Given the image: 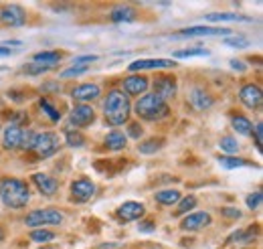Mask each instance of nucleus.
Here are the masks:
<instances>
[{
  "mask_svg": "<svg viewBox=\"0 0 263 249\" xmlns=\"http://www.w3.org/2000/svg\"><path fill=\"white\" fill-rule=\"evenodd\" d=\"M25 223L29 227H43V225H61L63 215L55 209H36L33 213H29Z\"/></svg>",
  "mask_w": 263,
  "mask_h": 249,
  "instance_id": "39448f33",
  "label": "nucleus"
},
{
  "mask_svg": "<svg viewBox=\"0 0 263 249\" xmlns=\"http://www.w3.org/2000/svg\"><path fill=\"white\" fill-rule=\"evenodd\" d=\"M225 217H229V219H239L241 217V211H237V209H233V207H227V209H223L221 211Z\"/></svg>",
  "mask_w": 263,
  "mask_h": 249,
  "instance_id": "ea45409f",
  "label": "nucleus"
},
{
  "mask_svg": "<svg viewBox=\"0 0 263 249\" xmlns=\"http://www.w3.org/2000/svg\"><path fill=\"white\" fill-rule=\"evenodd\" d=\"M176 90H178V87H176V79H174V77L162 75V77H158V79L154 81V95H158L162 101L174 97V95H176Z\"/></svg>",
  "mask_w": 263,
  "mask_h": 249,
  "instance_id": "1a4fd4ad",
  "label": "nucleus"
},
{
  "mask_svg": "<svg viewBox=\"0 0 263 249\" xmlns=\"http://www.w3.org/2000/svg\"><path fill=\"white\" fill-rule=\"evenodd\" d=\"M93 61H98V55H83V57H75L73 65H77V67H87V63H93Z\"/></svg>",
  "mask_w": 263,
  "mask_h": 249,
  "instance_id": "58836bf2",
  "label": "nucleus"
},
{
  "mask_svg": "<svg viewBox=\"0 0 263 249\" xmlns=\"http://www.w3.org/2000/svg\"><path fill=\"white\" fill-rule=\"evenodd\" d=\"M191 103H193V108H197V110H209V108L213 105V97L206 94L204 90L195 87V90L191 92Z\"/></svg>",
  "mask_w": 263,
  "mask_h": 249,
  "instance_id": "6ab92c4d",
  "label": "nucleus"
},
{
  "mask_svg": "<svg viewBox=\"0 0 263 249\" xmlns=\"http://www.w3.org/2000/svg\"><path fill=\"white\" fill-rule=\"evenodd\" d=\"M71 194H73L75 201L85 203V201H89L96 194V185L89 179H79V181H75L71 185Z\"/></svg>",
  "mask_w": 263,
  "mask_h": 249,
  "instance_id": "9d476101",
  "label": "nucleus"
},
{
  "mask_svg": "<svg viewBox=\"0 0 263 249\" xmlns=\"http://www.w3.org/2000/svg\"><path fill=\"white\" fill-rule=\"evenodd\" d=\"M33 61L53 69L57 63L61 61V53H57V51H43V53H36V55H34Z\"/></svg>",
  "mask_w": 263,
  "mask_h": 249,
  "instance_id": "4be33fe9",
  "label": "nucleus"
},
{
  "mask_svg": "<svg viewBox=\"0 0 263 249\" xmlns=\"http://www.w3.org/2000/svg\"><path fill=\"white\" fill-rule=\"evenodd\" d=\"M154 197H156V201H158L160 205H174V203H178V201H180V192H178V190H174V188L160 190V192H156Z\"/></svg>",
  "mask_w": 263,
  "mask_h": 249,
  "instance_id": "5701e85b",
  "label": "nucleus"
},
{
  "mask_svg": "<svg viewBox=\"0 0 263 249\" xmlns=\"http://www.w3.org/2000/svg\"><path fill=\"white\" fill-rule=\"evenodd\" d=\"M0 21L6 27H23L27 23V14L18 4H8L0 10Z\"/></svg>",
  "mask_w": 263,
  "mask_h": 249,
  "instance_id": "423d86ee",
  "label": "nucleus"
},
{
  "mask_svg": "<svg viewBox=\"0 0 263 249\" xmlns=\"http://www.w3.org/2000/svg\"><path fill=\"white\" fill-rule=\"evenodd\" d=\"M10 55V49H6V47H0V57H8Z\"/></svg>",
  "mask_w": 263,
  "mask_h": 249,
  "instance_id": "a18cd8bd",
  "label": "nucleus"
},
{
  "mask_svg": "<svg viewBox=\"0 0 263 249\" xmlns=\"http://www.w3.org/2000/svg\"><path fill=\"white\" fill-rule=\"evenodd\" d=\"M126 142H128V136L122 134V132H118V130H114V132H109L105 136V146L109 150H124L126 148Z\"/></svg>",
  "mask_w": 263,
  "mask_h": 249,
  "instance_id": "aec40b11",
  "label": "nucleus"
},
{
  "mask_svg": "<svg viewBox=\"0 0 263 249\" xmlns=\"http://www.w3.org/2000/svg\"><path fill=\"white\" fill-rule=\"evenodd\" d=\"M225 45H227V47H233V49H243V47L249 45V41H247L245 37H235V39H227Z\"/></svg>",
  "mask_w": 263,
  "mask_h": 249,
  "instance_id": "f704fd0d",
  "label": "nucleus"
},
{
  "mask_svg": "<svg viewBox=\"0 0 263 249\" xmlns=\"http://www.w3.org/2000/svg\"><path fill=\"white\" fill-rule=\"evenodd\" d=\"M209 55L206 49H186V51H176L174 59H186V57H204Z\"/></svg>",
  "mask_w": 263,
  "mask_h": 249,
  "instance_id": "2f4dec72",
  "label": "nucleus"
},
{
  "mask_svg": "<svg viewBox=\"0 0 263 249\" xmlns=\"http://www.w3.org/2000/svg\"><path fill=\"white\" fill-rule=\"evenodd\" d=\"M136 114L142 118V120H148V122H158L166 118L170 114V108L168 103L162 101L158 95L154 94H148V95H142L138 101H136Z\"/></svg>",
  "mask_w": 263,
  "mask_h": 249,
  "instance_id": "7ed1b4c3",
  "label": "nucleus"
},
{
  "mask_svg": "<svg viewBox=\"0 0 263 249\" xmlns=\"http://www.w3.org/2000/svg\"><path fill=\"white\" fill-rule=\"evenodd\" d=\"M197 207V199L191 194V197H184L180 203H178V209H176V215H184V213H189L191 209H195Z\"/></svg>",
  "mask_w": 263,
  "mask_h": 249,
  "instance_id": "7c9ffc66",
  "label": "nucleus"
},
{
  "mask_svg": "<svg viewBox=\"0 0 263 249\" xmlns=\"http://www.w3.org/2000/svg\"><path fill=\"white\" fill-rule=\"evenodd\" d=\"M176 63L172 59H138L130 63V71H146V69H166V67H174Z\"/></svg>",
  "mask_w": 263,
  "mask_h": 249,
  "instance_id": "2eb2a0df",
  "label": "nucleus"
},
{
  "mask_svg": "<svg viewBox=\"0 0 263 249\" xmlns=\"http://www.w3.org/2000/svg\"><path fill=\"white\" fill-rule=\"evenodd\" d=\"M87 69H89V67H77V65H73L71 69H65V71L61 73V77H77V75L87 73Z\"/></svg>",
  "mask_w": 263,
  "mask_h": 249,
  "instance_id": "c9c22d12",
  "label": "nucleus"
},
{
  "mask_svg": "<svg viewBox=\"0 0 263 249\" xmlns=\"http://www.w3.org/2000/svg\"><path fill=\"white\" fill-rule=\"evenodd\" d=\"M148 87H150V81H148V77H144V75H130V77H126V79L122 81V90H124V94H128V95L146 94Z\"/></svg>",
  "mask_w": 263,
  "mask_h": 249,
  "instance_id": "0eeeda50",
  "label": "nucleus"
},
{
  "mask_svg": "<svg viewBox=\"0 0 263 249\" xmlns=\"http://www.w3.org/2000/svg\"><path fill=\"white\" fill-rule=\"evenodd\" d=\"M239 99H241V101H243L247 108L257 110V108L261 105V101H263V94H261V90H259L257 85L249 83V85L241 87V92H239Z\"/></svg>",
  "mask_w": 263,
  "mask_h": 249,
  "instance_id": "9b49d317",
  "label": "nucleus"
},
{
  "mask_svg": "<svg viewBox=\"0 0 263 249\" xmlns=\"http://www.w3.org/2000/svg\"><path fill=\"white\" fill-rule=\"evenodd\" d=\"M206 225H211V215L209 213H193L186 219H182V223H180V227L184 231H198Z\"/></svg>",
  "mask_w": 263,
  "mask_h": 249,
  "instance_id": "a211bd4d",
  "label": "nucleus"
},
{
  "mask_svg": "<svg viewBox=\"0 0 263 249\" xmlns=\"http://www.w3.org/2000/svg\"><path fill=\"white\" fill-rule=\"evenodd\" d=\"M33 183L36 185V188L41 190V194H45V197H53V194L57 192V188H59V183H57L53 176L43 174V172L33 174Z\"/></svg>",
  "mask_w": 263,
  "mask_h": 249,
  "instance_id": "4468645a",
  "label": "nucleus"
},
{
  "mask_svg": "<svg viewBox=\"0 0 263 249\" xmlns=\"http://www.w3.org/2000/svg\"><path fill=\"white\" fill-rule=\"evenodd\" d=\"M93 120H96V112H93V108L87 105V103H79V105H75V108L71 110V122L75 126H79V128L89 126Z\"/></svg>",
  "mask_w": 263,
  "mask_h": 249,
  "instance_id": "6e6552de",
  "label": "nucleus"
},
{
  "mask_svg": "<svg viewBox=\"0 0 263 249\" xmlns=\"http://www.w3.org/2000/svg\"><path fill=\"white\" fill-rule=\"evenodd\" d=\"M31 239L34 243H49L55 239V233L53 231H47V229H34L31 233Z\"/></svg>",
  "mask_w": 263,
  "mask_h": 249,
  "instance_id": "bb28decb",
  "label": "nucleus"
},
{
  "mask_svg": "<svg viewBox=\"0 0 263 249\" xmlns=\"http://www.w3.org/2000/svg\"><path fill=\"white\" fill-rule=\"evenodd\" d=\"M144 213H146L144 205L142 203H136V201H128V203H124L118 209V215L124 219V221H138Z\"/></svg>",
  "mask_w": 263,
  "mask_h": 249,
  "instance_id": "f3484780",
  "label": "nucleus"
},
{
  "mask_svg": "<svg viewBox=\"0 0 263 249\" xmlns=\"http://www.w3.org/2000/svg\"><path fill=\"white\" fill-rule=\"evenodd\" d=\"M36 154L41 158H47V156L55 154L59 150V136L53 134V132H43V134H34L33 140V148Z\"/></svg>",
  "mask_w": 263,
  "mask_h": 249,
  "instance_id": "20e7f679",
  "label": "nucleus"
},
{
  "mask_svg": "<svg viewBox=\"0 0 263 249\" xmlns=\"http://www.w3.org/2000/svg\"><path fill=\"white\" fill-rule=\"evenodd\" d=\"M71 97L77 99V101H81V103L93 101V99L99 97V85H96V83H83V85H79V87H75L71 92Z\"/></svg>",
  "mask_w": 263,
  "mask_h": 249,
  "instance_id": "dca6fc26",
  "label": "nucleus"
},
{
  "mask_svg": "<svg viewBox=\"0 0 263 249\" xmlns=\"http://www.w3.org/2000/svg\"><path fill=\"white\" fill-rule=\"evenodd\" d=\"M2 239H4V229L0 227V241H2Z\"/></svg>",
  "mask_w": 263,
  "mask_h": 249,
  "instance_id": "49530a36",
  "label": "nucleus"
},
{
  "mask_svg": "<svg viewBox=\"0 0 263 249\" xmlns=\"http://www.w3.org/2000/svg\"><path fill=\"white\" fill-rule=\"evenodd\" d=\"M204 19H206V21H213V23H217V21H247L245 16H241V14H231V12H213V14H206Z\"/></svg>",
  "mask_w": 263,
  "mask_h": 249,
  "instance_id": "cd10ccee",
  "label": "nucleus"
},
{
  "mask_svg": "<svg viewBox=\"0 0 263 249\" xmlns=\"http://www.w3.org/2000/svg\"><path fill=\"white\" fill-rule=\"evenodd\" d=\"M130 99L128 95L120 90H114L109 92L105 101H103V114H105V120L111 126H122L128 122L130 118Z\"/></svg>",
  "mask_w": 263,
  "mask_h": 249,
  "instance_id": "f257e3e1",
  "label": "nucleus"
},
{
  "mask_svg": "<svg viewBox=\"0 0 263 249\" xmlns=\"http://www.w3.org/2000/svg\"><path fill=\"white\" fill-rule=\"evenodd\" d=\"M219 164L223 168H241V166H249V162L245 158H235V156H219Z\"/></svg>",
  "mask_w": 263,
  "mask_h": 249,
  "instance_id": "393cba45",
  "label": "nucleus"
},
{
  "mask_svg": "<svg viewBox=\"0 0 263 249\" xmlns=\"http://www.w3.org/2000/svg\"><path fill=\"white\" fill-rule=\"evenodd\" d=\"M253 130H255V142H257V146H261V142H263V126L257 124Z\"/></svg>",
  "mask_w": 263,
  "mask_h": 249,
  "instance_id": "37998d69",
  "label": "nucleus"
},
{
  "mask_svg": "<svg viewBox=\"0 0 263 249\" xmlns=\"http://www.w3.org/2000/svg\"><path fill=\"white\" fill-rule=\"evenodd\" d=\"M162 142H164V140H160V138H158V140L152 138V140H146L144 144H140L138 150H140L142 154H154V152H158V150L162 148Z\"/></svg>",
  "mask_w": 263,
  "mask_h": 249,
  "instance_id": "a878e982",
  "label": "nucleus"
},
{
  "mask_svg": "<svg viewBox=\"0 0 263 249\" xmlns=\"http://www.w3.org/2000/svg\"><path fill=\"white\" fill-rule=\"evenodd\" d=\"M39 103H41V110H43V112H45L53 122H59V120H61V114L55 110V105H51V101H49V99H45V97H43Z\"/></svg>",
  "mask_w": 263,
  "mask_h": 249,
  "instance_id": "c756f323",
  "label": "nucleus"
},
{
  "mask_svg": "<svg viewBox=\"0 0 263 249\" xmlns=\"http://www.w3.org/2000/svg\"><path fill=\"white\" fill-rule=\"evenodd\" d=\"M65 138H67V144L69 146H73V148H79V146H83L85 144V138H83V134L81 132H73V130H65Z\"/></svg>",
  "mask_w": 263,
  "mask_h": 249,
  "instance_id": "c85d7f7f",
  "label": "nucleus"
},
{
  "mask_svg": "<svg viewBox=\"0 0 263 249\" xmlns=\"http://www.w3.org/2000/svg\"><path fill=\"white\" fill-rule=\"evenodd\" d=\"M0 199L8 209H23L31 201L27 183L18 179H4L0 185Z\"/></svg>",
  "mask_w": 263,
  "mask_h": 249,
  "instance_id": "f03ea898",
  "label": "nucleus"
},
{
  "mask_svg": "<svg viewBox=\"0 0 263 249\" xmlns=\"http://www.w3.org/2000/svg\"><path fill=\"white\" fill-rule=\"evenodd\" d=\"M231 29H219V27H189L182 29L180 37H229Z\"/></svg>",
  "mask_w": 263,
  "mask_h": 249,
  "instance_id": "f8f14e48",
  "label": "nucleus"
},
{
  "mask_svg": "<svg viewBox=\"0 0 263 249\" xmlns=\"http://www.w3.org/2000/svg\"><path fill=\"white\" fill-rule=\"evenodd\" d=\"M138 229H140V231H144V233H150V231H154L156 227H154V223H152V221H144V223H140V225H138Z\"/></svg>",
  "mask_w": 263,
  "mask_h": 249,
  "instance_id": "a19ab883",
  "label": "nucleus"
},
{
  "mask_svg": "<svg viewBox=\"0 0 263 249\" xmlns=\"http://www.w3.org/2000/svg\"><path fill=\"white\" fill-rule=\"evenodd\" d=\"M128 134H130L132 138H136V140H138V138L142 136V128H140L138 124H130V130H128Z\"/></svg>",
  "mask_w": 263,
  "mask_h": 249,
  "instance_id": "79ce46f5",
  "label": "nucleus"
},
{
  "mask_svg": "<svg viewBox=\"0 0 263 249\" xmlns=\"http://www.w3.org/2000/svg\"><path fill=\"white\" fill-rule=\"evenodd\" d=\"M219 146H221V150H225V152H229V154H235V152L239 150L237 140H235V138H231V136H223V138H221V142H219Z\"/></svg>",
  "mask_w": 263,
  "mask_h": 249,
  "instance_id": "473e14b6",
  "label": "nucleus"
},
{
  "mask_svg": "<svg viewBox=\"0 0 263 249\" xmlns=\"http://www.w3.org/2000/svg\"><path fill=\"white\" fill-rule=\"evenodd\" d=\"M109 19L114 23H132V21H136V10L130 6H118V8L111 10Z\"/></svg>",
  "mask_w": 263,
  "mask_h": 249,
  "instance_id": "412c9836",
  "label": "nucleus"
},
{
  "mask_svg": "<svg viewBox=\"0 0 263 249\" xmlns=\"http://www.w3.org/2000/svg\"><path fill=\"white\" fill-rule=\"evenodd\" d=\"M231 67H233V69H237V71H245L243 61H237V59H231Z\"/></svg>",
  "mask_w": 263,
  "mask_h": 249,
  "instance_id": "c03bdc74",
  "label": "nucleus"
},
{
  "mask_svg": "<svg viewBox=\"0 0 263 249\" xmlns=\"http://www.w3.org/2000/svg\"><path fill=\"white\" fill-rule=\"evenodd\" d=\"M33 140H34V132L27 130V132H23V138H21V146H23V148H27V150H31V148H33Z\"/></svg>",
  "mask_w": 263,
  "mask_h": 249,
  "instance_id": "e433bc0d",
  "label": "nucleus"
},
{
  "mask_svg": "<svg viewBox=\"0 0 263 249\" xmlns=\"http://www.w3.org/2000/svg\"><path fill=\"white\" fill-rule=\"evenodd\" d=\"M21 138H23V128L18 124H8L2 134V144H4V148L14 150L21 146Z\"/></svg>",
  "mask_w": 263,
  "mask_h": 249,
  "instance_id": "ddd939ff",
  "label": "nucleus"
},
{
  "mask_svg": "<svg viewBox=\"0 0 263 249\" xmlns=\"http://www.w3.org/2000/svg\"><path fill=\"white\" fill-rule=\"evenodd\" d=\"M261 201H263V194H261V192H259V190H257V192H253V194H249L245 203H247V207H249V209H259V205H261Z\"/></svg>",
  "mask_w": 263,
  "mask_h": 249,
  "instance_id": "72a5a7b5",
  "label": "nucleus"
},
{
  "mask_svg": "<svg viewBox=\"0 0 263 249\" xmlns=\"http://www.w3.org/2000/svg\"><path fill=\"white\" fill-rule=\"evenodd\" d=\"M233 128H235L239 134H243V136H249V134L253 132V124H251L245 116H235V118H233Z\"/></svg>",
  "mask_w": 263,
  "mask_h": 249,
  "instance_id": "b1692460",
  "label": "nucleus"
},
{
  "mask_svg": "<svg viewBox=\"0 0 263 249\" xmlns=\"http://www.w3.org/2000/svg\"><path fill=\"white\" fill-rule=\"evenodd\" d=\"M51 67H45V65H39V63H33V65H29V67H25V71L27 73H31V75H39V73H47Z\"/></svg>",
  "mask_w": 263,
  "mask_h": 249,
  "instance_id": "4c0bfd02",
  "label": "nucleus"
}]
</instances>
